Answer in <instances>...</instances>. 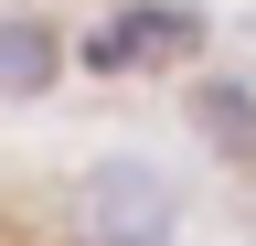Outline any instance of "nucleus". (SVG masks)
Here are the masks:
<instances>
[{"label": "nucleus", "mask_w": 256, "mask_h": 246, "mask_svg": "<svg viewBox=\"0 0 256 246\" xmlns=\"http://www.w3.org/2000/svg\"><path fill=\"white\" fill-rule=\"evenodd\" d=\"M192 129L224 139V161H256V97L246 86H203V97H192Z\"/></svg>", "instance_id": "nucleus-4"}, {"label": "nucleus", "mask_w": 256, "mask_h": 246, "mask_svg": "<svg viewBox=\"0 0 256 246\" xmlns=\"http://www.w3.org/2000/svg\"><path fill=\"white\" fill-rule=\"evenodd\" d=\"M171 235V182L160 171H96L86 182V246H160Z\"/></svg>", "instance_id": "nucleus-2"}, {"label": "nucleus", "mask_w": 256, "mask_h": 246, "mask_svg": "<svg viewBox=\"0 0 256 246\" xmlns=\"http://www.w3.org/2000/svg\"><path fill=\"white\" fill-rule=\"evenodd\" d=\"M192 54H203V22L182 0H139L86 33V75H150V65H192Z\"/></svg>", "instance_id": "nucleus-1"}, {"label": "nucleus", "mask_w": 256, "mask_h": 246, "mask_svg": "<svg viewBox=\"0 0 256 246\" xmlns=\"http://www.w3.org/2000/svg\"><path fill=\"white\" fill-rule=\"evenodd\" d=\"M54 75H64V33L43 11H11L0 22V97H43Z\"/></svg>", "instance_id": "nucleus-3"}]
</instances>
